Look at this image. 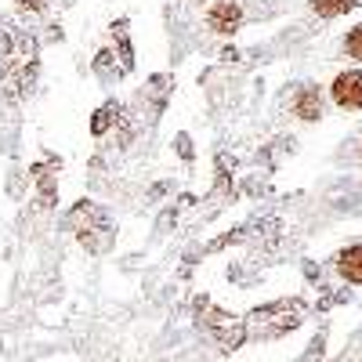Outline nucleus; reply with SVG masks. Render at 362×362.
Wrapping results in <instances>:
<instances>
[{"label":"nucleus","mask_w":362,"mask_h":362,"mask_svg":"<svg viewBox=\"0 0 362 362\" xmlns=\"http://www.w3.org/2000/svg\"><path fill=\"white\" fill-rule=\"evenodd\" d=\"M319 112H322L319 90H315V87H305V90L297 95V116H300V119H319Z\"/></svg>","instance_id":"7ed1b4c3"},{"label":"nucleus","mask_w":362,"mask_h":362,"mask_svg":"<svg viewBox=\"0 0 362 362\" xmlns=\"http://www.w3.org/2000/svg\"><path fill=\"white\" fill-rule=\"evenodd\" d=\"M334 98L344 109H362V73H341L334 83Z\"/></svg>","instance_id":"f257e3e1"},{"label":"nucleus","mask_w":362,"mask_h":362,"mask_svg":"<svg viewBox=\"0 0 362 362\" xmlns=\"http://www.w3.org/2000/svg\"><path fill=\"white\" fill-rule=\"evenodd\" d=\"M341 272H344V279L362 283V247H351L341 254Z\"/></svg>","instance_id":"20e7f679"},{"label":"nucleus","mask_w":362,"mask_h":362,"mask_svg":"<svg viewBox=\"0 0 362 362\" xmlns=\"http://www.w3.org/2000/svg\"><path fill=\"white\" fill-rule=\"evenodd\" d=\"M239 4H232V0H225V4L210 8V29H218V33H232V29L239 25Z\"/></svg>","instance_id":"f03ea898"},{"label":"nucleus","mask_w":362,"mask_h":362,"mask_svg":"<svg viewBox=\"0 0 362 362\" xmlns=\"http://www.w3.org/2000/svg\"><path fill=\"white\" fill-rule=\"evenodd\" d=\"M355 4H358V0H312V8L319 15H341V11H348Z\"/></svg>","instance_id":"39448f33"},{"label":"nucleus","mask_w":362,"mask_h":362,"mask_svg":"<svg viewBox=\"0 0 362 362\" xmlns=\"http://www.w3.org/2000/svg\"><path fill=\"white\" fill-rule=\"evenodd\" d=\"M348 54H351V58H362V25L351 29V37H348Z\"/></svg>","instance_id":"423d86ee"}]
</instances>
